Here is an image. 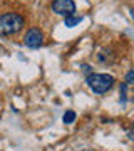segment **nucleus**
Masks as SVG:
<instances>
[{
  "label": "nucleus",
  "instance_id": "nucleus-2",
  "mask_svg": "<svg viewBox=\"0 0 134 151\" xmlns=\"http://www.w3.org/2000/svg\"><path fill=\"white\" fill-rule=\"evenodd\" d=\"M86 84L94 94H106L114 86V77L109 74H89L86 77Z\"/></svg>",
  "mask_w": 134,
  "mask_h": 151
},
{
  "label": "nucleus",
  "instance_id": "nucleus-1",
  "mask_svg": "<svg viewBox=\"0 0 134 151\" xmlns=\"http://www.w3.org/2000/svg\"><path fill=\"white\" fill-rule=\"evenodd\" d=\"M24 17L14 12H7L0 15V35H15L24 29Z\"/></svg>",
  "mask_w": 134,
  "mask_h": 151
},
{
  "label": "nucleus",
  "instance_id": "nucleus-8",
  "mask_svg": "<svg viewBox=\"0 0 134 151\" xmlns=\"http://www.w3.org/2000/svg\"><path fill=\"white\" fill-rule=\"evenodd\" d=\"M126 89H128V84L124 82V84H121V89H119V92H121V103H126Z\"/></svg>",
  "mask_w": 134,
  "mask_h": 151
},
{
  "label": "nucleus",
  "instance_id": "nucleus-9",
  "mask_svg": "<svg viewBox=\"0 0 134 151\" xmlns=\"http://www.w3.org/2000/svg\"><path fill=\"white\" fill-rule=\"evenodd\" d=\"M82 67H84V70H86V72H91V67H89V65H82Z\"/></svg>",
  "mask_w": 134,
  "mask_h": 151
},
{
  "label": "nucleus",
  "instance_id": "nucleus-3",
  "mask_svg": "<svg viewBox=\"0 0 134 151\" xmlns=\"http://www.w3.org/2000/svg\"><path fill=\"white\" fill-rule=\"evenodd\" d=\"M44 42V34L40 32V29L37 27H30L27 30L25 37H24V44L29 49H39Z\"/></svg>",
  "mask_w": 134,
  "mask_h": 151
},
{
  "label": "nucleus",
  "instance_id": "nucleus-4",
  "mask_svg": "<svg viewBox=\"0 0 134 151\" xmlns=\"http://www.w3.org/2000/svg\"><path fill=\"white\" fill-rule=\"evenodd\" d=\"M52 10H54V14L62 15V17L72 15L75 12V2L74 0H54Z\"/></svg>",
  "mask_w": 134,
  "mask_h": 151
},
{
  "label": "nucleus",
  "instance_id": "nucleus-10",
  "mask_svg": "<svg viewBox=\"0 0 134 151\" xmlns=\"http://www.w3.org/2000/svg\"><path fill=\"white\" fill-rule=\"evenodd\" d=\"M131 17L134 19V9H131Z\"/></svg>",
  "mask_w": 134,
  "mask_h": 151
},
{
  "label": "nucleus",
  "instance_id": "nucleus-6",
  "mask_svg": "<svg viewBox=\"0 0 134 151\" xmlns=\"http://www.w3.org/2000/svg\"><path fill=\"white\" fill-rule=\"evenodd\" d=\"M75 118H77V116H75V113L74 111H67V113H64V123L65 124H72L75 121Z\"/></svg>",
  "mask_w": 134,
  "mask_h": 151
},
{
  "label": "nucleus",
  "instance_id": "nucleus-5",
  "mask_svg": "<svg viewBox=\"0 0 134 151\" xmlns=\"http://www.w3.org/2000/svg\"><path fill=\"white\" fill-rule=\"evenodd\" d=\"M80 20H82L80 15H74V14H72V15H67L64 19V25L65 27H75L77 24H80Z\"/></svg>",
  "mask_w": 134,
  "mask_h": 151
},
{
  "label": "nucleus",
  "instance_id": "nucleus-7",
  "mask_svg": "<svg viewBox=\"0 0 134 151\" xmlns=\"http://www.w3.org/2000/svg\"><path fill=\"white\" fill-rule=\"evenodd\" d=\"M126 84H128V86H133L134 84V67L126 74Z\"/></svg>",
  "mask_w": 134,
  "mask_h": 151
}]
</instances>
